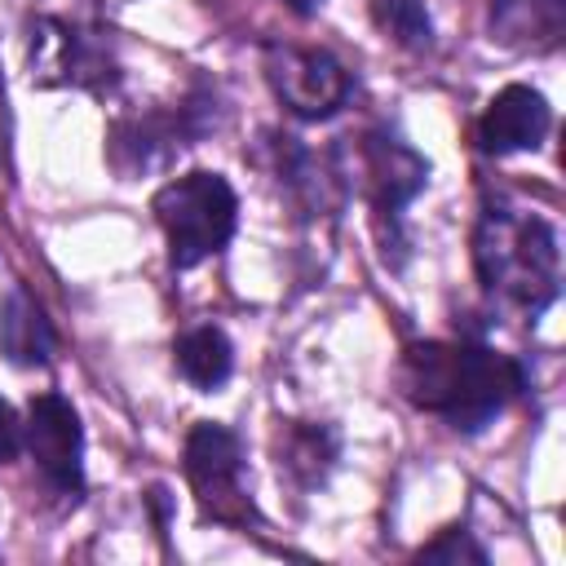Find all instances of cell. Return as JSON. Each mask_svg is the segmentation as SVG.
Masks as SVG:
<instances>
[{
	"label": "cell",
	"instance_id": "cell-1",
	"mask_svg": "<svg viewBox=\"0 0 566 566\" xmlns=\"http://www.w3.org/2000/svg\"><path fill=\"white\" fill-rule=\"evenodd\" d=\"M526 389V363L482 340H411L398 358V394L455 433H482Z\"/></svg>",
	"mask_w": 566,
	"mask_h": 566
},
{
	"label": "cell",
	"instance_id": "cell-2",
	"mask_svg": "<svg viewBox=\"0 0 566 566\" xmlns=\"http://www.w3.org/2000/svg\"><path fill=\"white\" fill-rule=\"evenodd\" d=\"M473 274L491 310L535 323L562 296L557 226L513 199H486L473 226Z\"/></svg>",
	"mask_w": 566,
	"mask_h": 566
},
{
	"label": "cell",
	"instance_id": "cell-3",
	"mask_svg": "<svg viewBox=\"0 0 566 566\" xmlns=\"http://www.w3.org/2000/svg\"><path fill=\"white\" fill-rule=\"evenodd\" d=\"M150 212H155V221L164 230L172 270L203 265L239 230V195L212 168H190V172L164 181L155 190V199H150Z\"/></svg>",
	"mask_w": 566,
	"mask_h": 566
},
{
	"label": "cell",
	"instance_id": "cell-4",
	"mask_svg": "<svg viewBox=\"0 0 566 566\" xmlns=\"http://www.w3.org/2000/svg\"><path fill=\"white\" fill-rule=\"evenodd\" d=\"M212 128H217V93L199 84L195 93H186V97L172 102V106L115 119L106 150H111V164H115L124 177H137V172L164 168L172 155L190 150V146H195L203 133H212Z\"/></svg>",
	"mask_w": 566,
	"mask_h": 566
},
{
	"label": "cell",
	"instance_id": "cell-5",
	"mask_svg": "<svg viewBox=\"0 0 566 566\" xmlns=\"http://www.w3.org/2000/svg\"><path fill=\"white\" fill-rule=\"evenodd\" d=\"M181 469L186 482L203 509V517L221 522V526H252L261 522L243 473H248V455H243V438L234 429H226L221 420H195L181 447Z\"/></svg>",
	"mask_w": 566,
	"mask_h": 566
},
{
	"label": "cell",
	"instance_id": "cell-6",
	"mask_svg": "<svg viewBox=\"0 0 566 566\" xmlns=\"http://www.w3.org/2000/svg\"><path fill=\"white\" fill-rule=\"evenodd\" d=\"M27 71H31V84H44V88L111 93L119 84V62H115L111 35L75 27L66 18H35L31 22Z\"/></svg>",
	"mask_w": 566,
	"mask_h": 566
},
{
	"label": "cell",
	"instance_id": "cell-7",
	"mask_svg": "<svg viewBox=\"0 0 566 566\" xmlns=\"http://www.w3.org/2000/svg\"><path fill=\"white\" fill-rule=\"evenodd\" d=\"M22 451L35 460L44 486L66 504L84 495V424L66 394L44 389L27 402L22 416Z\"/></svg>",
	"mask_w": 566,
	"mask_h": 566
},
{
	"label": "cell",
	"instance_id": "cell-8",
	"mask_svg": "<svg viewBox=\"0 0 566 566\" xmlns=\"http://www.w3.org/2000/svg\"><path fill=\"white\" fill-rule=\"evenodd\" d=\"M261 71L274 88V97L296 115V119H327L336 115L349 93L354 80L345 71V62L327 49H301V44H265L261 53Z\"/></svg>",
	"mask_w": 566,
	"mask_h": 566
},
{
	"label": "cell",
	"instance_id": "cell-9",
	"mask_svg": "<svg viewBox=\"0 0 566 566\" xmlns=\"http://www.w3.org/2000/svg\"><path fill=\"white\" fill-rule=\"evenodd\" d=\"M358 172H363L367 199L376 208V221H380V234H385V252L402 248V217H407L411 199L424 190V181H429L424 155L411 150L394 133H367L358 142Z\"/></svg>",
	"mask_w": 566,
	"mask_h": 566
},
{
	"label": "cell",
	"instance_id": "cell-10",
	"mask_svg": "<svg viewBox=\"0 0 566 566\" xmlns=\"http://www.w3.org/2000/svg\"><path fill=\"white\" fill-rule=\"evenodd\" d=\"M548 128H553L548 97L531 84H504L478 115V146H482V155L504 159V155L539 150Z\"/></svg>",
	"mask_w": 566,
	"mask_h": 566
},
{
	"label": "cell",
	"instance_id": "cell-11",
	"mask_svg": "<svg viewBox=\"0 0 566 566\" xmlns=\"http://www.w3.org/2000/svg\"><path fill=\"white\" fill-rule=\"evenodd\" d=\"M486 31L509 53H557L566 40V0H486Z\"/></svg>",
	"mask_w": 566,
	"mask_h": 566
},
{
	"label": "cell",
	"instance_id": "cell-12",
	"mask_svg": "<svg viewBox=\"0 0 566 566\" xmlns=\"http://www.w3.org/2000/svg\"><path fill=\"white\" fill-rule=\"evenodd\" d=\"M0 354L13 367H49L57 354L53 318L22 283H13L0 301Z\"/></svg>",
	"mask_w": 566,
	"mask_h": 566
},
{
	"label": "cell",
	"instance_id": "cell-13",
	"mask_svg": "<svg viewBox=\"0 0 566 566\" xmlns=\"http://www.w3.org/2000/svg\"><path fill=\"white\" fill-rule=\"evenodd\" d=\"M172 363L199 394H217L234 376V345L217 323H199L172 340Z\"/></svg>",
	"mask_w": 566,
	"mask_h": 566
},
{
	"label": "cell",
	"instance_id": "cell-14",
	"mask_svg": "<svg viewBox=\"0 0 566 566\" xmlns=\"http://www.w3.org/2000/svg\"><path fill=\"white\" fill-rule=\"evenodd\" d=\"M340 442L327 424H310V420H292L279 433V473L292 478L301 491H314L327 482V473L336 469Z\"/></svg>",
	"mask_w": 566,
	"mask_h": 566
},
{
	"label": "cell",
	"instance_id": "cell-15",
	"mask_svg": "<svg viewBox=\"0 0 566 566\" xmlns=\"http://www.w3.org/2000/svg\"><path fill=\"white\" fill-rule=\"evenodd\" d=\"M371 22L407 53L433 49V18H429L424 0H371Z\"/></svg>",
	"mask_w": 566,
	"mask_h": 566
},
{
	"label": "cell",
	"instance_id": "cell-16",
	"mask_svg": "<svg viewBox=\"0 0 566 566\" xmlns=\"http://www.w3.org/2000/svg\"><path fill=\"white\" fill-rule=\"evenodd\" d=\"M416 562H447V566H455V562H473V566H486V548L473 539L469 526H447L433 544H424V548L416 553Z\"/></svg>",
	"mask_w": 566,
	"mask_h": 566
},
{
	"label": "cell",
	"instance_id": "cell-17",
	"mask_svg": "<svg viewBox=\"0 0 566 566\" xmlns=\"http://www.w3.org/2000/svg\"><path fill=\"white\" fill-rule=\"evenodd\" d=\"M22 455V416L9 398H0V464H13Z\"/></svg>",
	"mask_w": 566,
	"mask_h": 566
},
{
	"label": "cell",
	"instance_id": "cell-18",
	"mask_svg": "<svg viewBox=\"0 0 566 566\" xmlns=\"http://www.w3.org/2000/svg\"><path fill=\"white\" fill-rule=\"evenodd\" d=\"M283 4H287L292 13H301V18H310V13H318L327 0H283Z\"/></svg>",
	"mask_w": 566,
	"mask_h": 566
},
{
	"label": "cell",
	"instance_id": "cell-19",
	"mask_svg": "<svg viewBox=\"0 0 566 566\" xmlns=\"http://www.w3.org/2000/svg\"><path fill=\"white\" fill-rule=\"evenodd\" d=\"M0 97H4V80H0Z\"/></svg>",
	"mask_w": 566,
	"mask_h": 566
}]
</instances>
